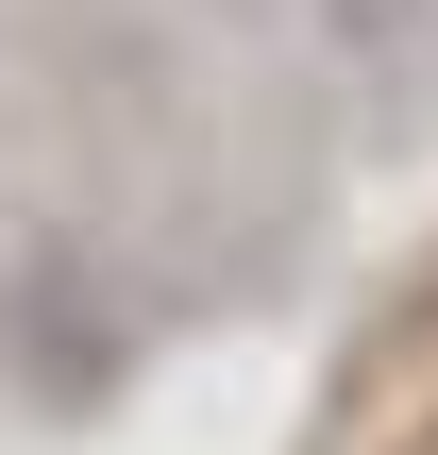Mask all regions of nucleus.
I'll list each match as a JSON object with an SVG mask.
<instances>
[{
    "label": "nucleus",
    "mask_w": 438,
    "mask_h": 455,
    "mask_svg": "<svg viewBox=\"0 0 438 455\" xmlns=\"http://www.w3.org/2000/svg\"><path fill=\"white\" fill-rule=\"evenodd\" d=\"M321 34H338L371 135H438V0H321Z\"/></svg>",
    "instance_id": "nucleus-1"
}]
</instances>
